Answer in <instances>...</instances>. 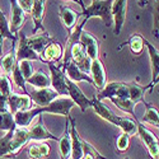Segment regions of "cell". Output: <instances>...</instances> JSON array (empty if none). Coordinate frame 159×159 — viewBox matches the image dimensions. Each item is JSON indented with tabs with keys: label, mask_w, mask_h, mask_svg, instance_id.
<instances>
[{
	"label": "cell",
	"mask_w": 159,
	"mask_h": 159,
	"mask_svg": "<svg viewBox=\"0 0 159 159\" xmlns=\"http://www.w3.org/2000/svg\"><path fill=\"white\" fill-rule=\"evenodd\" d=\"M75 106L73 99L69 96H59L54 101H51L47 106L43 107H34L28 111H19L14 113V122L17 126L22 127H30L32 121L38 116L43 113H50V115H59V116H69L71 108Z\"/></svg>",
	"instance_id": "6da1fadb"
},
{
	"label": "cell",
	"mask_w": 159,
	"mask_h": 159,
	"mask_svg": "<svg viewBox=\"0 0 159 159\" xmlns=\"http://www.w3.org/2000/svg\"><path fill=\"white\" fill-rule=\"evenodd\" d=\"M112 2L113 0H94V2H92V4L89 7H84L83 11L79 13V16L83 17V20L79 24H76L70 31L68 46L79 41V36H80V32L83 31V27L85 25V23L93 17H99L103 20V23L106 24V27H111L113 24V19H112V14H111Z\"/></svg>",
	"instance_id": "7a4b0ae2"
},
{
	"label": "cell",
	"mask_w": 159,
	"mask_h": 159,
	"mask_svg": "<svg viewBox=\"0 0 159 159\" xmlns=\"http://www.w3.org/2000/svg\"><path fill=\"white\" fill-rule=\"evenodd\" d=\"M28 143V127L14 125L0 138V158H16Z\"/></svg>",
	"instance_id": "3957f363"
},
{
	"label": "cell",
	"mask_w": 159,
	"mask_h": 159,
	"mask_svg": "<svg viewBox=\"0 0 159 159\" xmlns=\"http://www.w3.org/2000/svg\"><path fill=\"white\" fill-rule=\"evenodd\" d=\"M138 125V131L136 134L140 138V140L144 143V145L148 148L149 150V155L153 158V159H158L159 157V144H158V138L153 134V132L147 129L143 122H136Z\"/></svg>",
	"instance_id": "277c9868"
},
{
	"label": "cell",
	"mask_w": 159,
	"mask_h": 159,
	"mask_svg": "<svg viewBox=\"0 0 159 159\" xmlns=\"http://www.w3.org/2000/svg\"><path fill=\"white\" fill-rule=\"evenodd\" d=\"M68 51L70 54V57L73 59V61L76 64V66L80 69L83 73L89 74V69H90V62L92 60L89 59V56L87 55L84 46L80 43V41H78L70 46H68Z\"/></svg>",
	"instance_id": "5b68a950"
},
{
	"label": "cell",
	"mask_w": 159,
	"mask_h": 159,
	"mask_svg": "<svg viewBox=\"0 0 159 159\" xmlns=\"http://www.w3.org/2000/svg\"><path fill=\"white\" fill-rule=\"evenodd\" d=\"M127 0H113L111 5V14L113 19V33L118 36L121 33L124 23L126 20Z\"/></svg>",
	"instance_id": "8992f818"
},
{
	"label": "cell",
	"mask_w": 159,
	"mask_h": 159,
	"mask_svg": "<svg viewBox=\"0 0 159 159\" xmlns=\"http://www.w3.org/2000/svg\"><path fill=\"white\" fill-rule=\"evenodd\" d=\"M48 69H50V80H51V88L56 90L59 96H68V84H66V75L60 69L59 66H56L54 62H48Z\"/></svg>",
	"instance_id": "52a82bcc"
},
{
	"label": "cell",
	"mask_w": 159,
	"mask_h": 159,
	"mask_svg": "<svg viewBox=\"0 0 159 159\" xmlns=\"http://www.w3.org/2000/svg\"><path fill=\"white\" fill-rule=\"evenodd\" d=\"M38 122L34 124L33 126L28 127V138L30 141H46V140H55L59 141V138L55 136L54 134H51L48 129L45 126L42 115H38Z\"/></svg>",
	"instance_id": "ba28073f"
},
{
	"label": "cell",
	"mask_w": 159,
	"mask_h": 159,
	"mask_svg": "<svg viewBox=\"0 0 159 159\" xmlns=\"http://www.w3.org/2000/svg\"><path fill=\"white\" fill-rule=\"evenodd\" d=\"M66 84H68V96L73 99V102L76 106H79L82 112H85V110L92 107V99H89L83 93L75 82H71L70 79H68V76H66Z\"/></svg>",
	"instance_id": "9c48e42d"
},
{
	"label": "cell",
	"mask_w": 159,
	"mask_h": 159,
	"mask_svg": "<svg viewBox=\"0 0 159 159\" xmlns=\"http://www.w3.org/2000/svg\"><path fill=\"white\" fill-rule=\"evenodd\" d=\"M8 108L13 115L19 111H28L33 108V101L28 93H11L8 97Z\"/></svg>",
	"instance_id": "30bf717a"
},
{
	"label": "cell",
	"mask_w": 159,
	"mask_h": 159,
	"mask_svg": "<svg viewBox=\"0 0 159 159\" xmlns=\"http://www.w3.org/2000/svg\"><path fill=\"white\" fill-rule=\"evenodd\" d=\"M89 76L92 78V82L96 89L101 90L106 84H107V74L106 69L99 59H94L90 62V69H89Z\"/></svg>",
	"instance_id": "8fae6325"
},
{
	"label": "cell",
	"mask_w": 159,
	"mask_h": 159,
	"mask_svg": "<svg viewBox=\"0 0 159 159\" xmlns=\"http://www.w3.org/2000/svg\"><path fill=\"white\" fill-rule=\"evenodd\" d=\"M144 46H147V51L150 57V66H152V83L149 84V93L153 92V88L158 84V75H159V52L158 48L154 47L147 38H143Z\"/></svg>",
	"instance_id": "7c38bea8"
},
{
	"label": "cell",
	"mask_w": 159,
	"mask_h": 159,
	"mask_svg": "<svg viewBox=\"0 0 159 159\" xmlns=\"http://www.w3.org/2000/svg\"><path fill=\"white\" fill-rule=\"evenodd\" d=\"M17 34H18V48H16L17 61H20V60H39V56L30 47L28 37L24 34V32L19 31Z\"/></svg>",
	"instance_id": "4fadbf2b"
},
{
	"label": "cell",
	"mask_w": 159,
	"mask_h": 159,
	"mask_svg": "<svg viewBox=\"0 0 159 159\" xmlns=\"http://www.w3.org/2000/svg\"><path fill=\"white\" fill-rule=\"evenodd\" d=\"M28 94H30L32 101L38 106V107L47 106L51 101H54L55 98L59 97V93L56 90L52 89L51 87H47V88H34L33 90L28 92Z\"/></svg>",
	"instance_id": "5bb4252c"
},
{
	"label": "cell",
	"mask_w": 159,
	"mask_h": 159,
	"mask_svg": "<svg viewBox=\"0 0 159 159\" xmlns=\"http://www.w3.org/2000/svg\"><path fill=\"white\" fill-rule=\"evenodd\" d=\"M62 71L65 73V75L68 76V79H70L71 82H88L89 84H93L92 82V78L89 76V74L83 73L80 69L76 66V64L73 61V59H68L65 60L64 65H62Z\"/></svg>",
	"instance_id": "9a60e30c"
},
{
	"label": "cell",
	"mask_w": 159,
	"mask_h": 159,
	"mask_svg": "<svg viewBox=\"0 0 159 159\" xmlns=\"http://www.w3.org/2000/svg\"><path fill=\"white\" fill-rule=\"evenodd\" d=\"M25 22V13L23 9L18 5L17 0H10V22H9V28L10 31L17 34Z\"/></svg>",
	"instance_id": "2e32d148"
},
{
	"label": "cell",
	"mask_w": 159,
	"mask_h": 159,
	"mask_svg": "<svg viewBox=\"0 0 159 159\" xmlns=\"http://www.w3.org/2000/svg\"><path fill=\"white\" fill-rule=\"evenodd\" d=\"M69 132H70V139H71V155L70 159H83V147H82V138L79 136L76 131L75 120L69 115Z\"/></svg>",
	"instance_id": "e0dca14e"
},
{
	"label": "cell",
	"mask_w": 159,
	"mask_h": 159,
	"mask_svg": "<svg viewBox=\"0 0 159 159\" xmlns=\"http://www.w3.org/2000/svg\"><path fill=\"white\" fill-rule=\"evenodd\" d=\"M62 54H64V48L62 46L54 39L52 42H50L45 48L43 51L39 54V61H42L45 64H48V62H56L59 61L61 57H62Z\"/></svg>",
	"instance_id": "ac0fdd59"
},
{
	"label": "cell",
	"mask_w": 159,
	"mask_h": 159,
	"mask_svg": "<svg viewBox=\"0 0 159 159\" xmlns=\"http://www.w3.org/2000/svg\"><path fill=\"white\" fill-rule=\"evenodd\" d=\"M79 41H80V43L84 46L85 52L90 60L98 59V56H99V41L93 34H90L89 32H85V31H82L80 36H79Z\"/></svg>",
	"instance_id": "d6986e66"
},
{
	"label": "cell",
	"mask_w": 159,
	"mask_h": 159,
	"mask_svg": "<svg viewBox=\"0 0 159 159\" xmlns=\"http://www.w3.org/2000/svg\"><path fill=\"white\" fill-rule=\"evenodd\" d=\"M92 107L94 108L96 113L101 118H103V120H106L107 122H111L112 125L118 126V124H120V116L115 115L102 101H98L96 97H93V99H92Z\"/></svg>",
	"instance_id": "ffe728a7"
},
{
	"label": "cell",
	"mask_w": 159,
	"mask_h": 159,
	"mask_svg": "<svg viewBox=\"0 0 159 159\" xmlns=\"http://www.w3.org/2000/svg\"><path fill=\"white\" fill-rule=\"evenodd\" d=\"M45 8H46V0H34V4H33L32 10H31L34 33H37L39 30L45 31L43 25H42L43 16H45Z\"/></svg>",
	"instance_id": "44dd1931"
},
{
	"label": "cell",
	"mask_w": 159,
	"mask_h": 159,
	"mask_svg": "<svg viewBox=\"0 0 159 159\" xmlns=\"http://www.w3.org/2000/svg\"><path fill=\"white\" fill-rule=\"evenodd\" d=\"M54 41V38H52L48 32L43 31L41 34H34L32 37H28V45L30 47L36 52V54L39 56V54L43 51V48L50 43Z\"/></svg>",
	"instance_id": "7402d4cb"
},
{
	"label": "cell",
	"mask_w": 159,
	"mask_h": 159,
	"mask_svg": "<svg viewBox=\"0 0 159 159\" xmlns=\"http://www.w3.org/2000/svg\"><path fill=\"white\" fill-rule=\"evenodd\" d=\"M59 152H60V159H70L71 155V139H70V132H69V120L66 116V122H65V131L59 139Z\"/></svg>",
	"instance_id": "603a6c76"
},
{
	"label": "cell",
	"mask_w": 159,
	"mask_h": 159,
	"mask_svg": "<svg viewBox=\"0 0 159 159\" xmlns=\"http://www.w3.org/2000/svg\"><path fill=\"white\" fill-rule=\"evenodd\" d=\"M59 17L62 22V24L66 28L69 30V32L78 24V19H79V13L74 11L71 8L66 7V5H60V11H59Z\"/></svg>",
	"instance_id": "cb8c5ba5"
},
{
	"label": "cell",
	"mask_w": 159,
	"mask_h": 159,
	"mask_svg": "<svg viewBox=\"0 0 159 159\" xmlns=\"http://www.w3.org/2000/svg\"><path fill=\"white\" fill-rule=\"evenodd\" d=\"M51 148L45 141H36L28 148V158L30 159H45L50 155Z\"/></svg>",
	"instance_id": "d4e9b609"
},
{
	"label": "cell",
	"mask_w": 159,
	"mask_h": 159,
	"mask_svg": "<svg viewBox=\"0 0 159 159\" xmlns=\"http://www.w3.org/2000/svg\"><path fill=\"white\" fill-rule=\"evenodd\" d=\"M126 84L129 88V98L132 102H135L136 104L139 102H144V94L147 93V92H149V85L141 87L136 82H129Z\"/></svg>",
	"instance_id": "484cf974"
},
{
	"label": "cell",
	"mask_w": 159,
	"mask_h": 159,
	"mask_svg": "<svg viewBox=\"0 0 159 159\" xmlns=\"http://www.w3.org/2000/svg\"><path fill=\"white\" fill-rule=\"evenodd\" d=\"M124 82H112V83H107L101 90H98V93L94 94V97L98 99V101H103L106 98H112V97H116L120 88L122 87Z\"/></svg>",
	"instance_id": "4316f807"
},
{
	"label": "cell",
	"mask_w": 159,
	"mask_h": 159,
	"mask_svg": "<svg viewBox=\"0 0 159 159\" xmlns=\"http://www.w3.org/2000/svg\"><path fill=\"white\" fill-rule=\"evenodd\" d=\"M25 83H28L30 85H32L34 88H47L51 85L50 76L46 73H43L42 70L33 71V74L25 80Z\"/></svg>",
	"instance_id": "83f0119b"
},
{
	"label": "cell",
	"mask_w": 159,
	"mask_h": 159,
	"mask_svg": "<svg viewBox=\"0 0 159 159\" xmlns=\"http://www.w3.org/2000/svg\"><path fill=\"white\" fill-rule=\"evenodd\" d=\"M143 38H144V37H143L141 34H139V33L132 34L126 42H124L122 45H120L118 50L122 48V47H124V46H126V45H129L132 54L136 55V56H139V55H141V54H143L144 47H145V46H144V42H143Z\"/></svg>",
	"instance_id": "f1b7e54d"
},
{
	"label": "cell",
	"mask_w": 159,
	"mask_h": 159,
	"mask_svg": "<svg viewBox=\"0 0 159 159\" xmlns=\"http://www.w3.org/2000/svg\"><path fill=\"white\" fill-rule=\"evenodd\" d=\"M0 34L3 36V38H8L11 41V46H16V42H18V34H14L10 28H9V22L7 19L5 13L0 9Z\"/></svg>",
	"instance_id": "f546056e"
},
{
	"label": "cell",
	"mask_w": 159,
	"mask_h": 159,
	"mask_svg": "<svg viewBox=\"0 0 159 159\" xmlns=\"http://www.w3.org/2000/svg\"><path fill=\"white\" fill-rule=\"evenodd\" d=\"M110 99H111V102L116 106L117 108H120V110L124 111V112L130 113L132 117L135 118V120H138L136 113L134 112V108H135V106H136L135 102H132L130 98H118V97H112V98H110Z\"/></svg>",
	"instance_id": "4dcf8cb0"
},
{
	"label": "cell",
	"mask_w": 159,
	"mask_h": 159,
	"mask_svg": "<svg viewBox=\"0 0 159 159\" xmlns=\"http://www.w3.org/2000/svg\"><path fill=\"white\" fill-rule=\"evenodd\" d=\"M136 122H138V120H135V118L120 116V124H118L117 127H120L122 130V132L127 134L129 136H134V135H136V131H138Z\"/></svg>",
	"instance_id": "1f68e13d"
},
{
	"label": "cell",
	"mask_w": 159,
	"mask_h": 159,
	"mask_svg": "<svg viewBox=\"0 0 159 159\" xmlns=\"http://www.w3.org/2000/svg\"><path fill=\"white\" fill-rule=\"evenodd\" d=\"M144 106H145V113L141 118L143 122H147V124H150L152 126L154 127H159V124H158V110L152 106L150 103L145 102L144 101Z\"/></svg>",
	"instance_id": "d6a6232c"
},
{
	"label": "cell",
	"mask_w": 159,
	"mask_h": 159,
	"mask_svg": "<svg viewBox=\"0 0 159 159\" xmlns=\"http://www.w3.org/2000/svg\"><path fill=\"white\" fill-rule=\"evenodd\" d=\"M17 62V57H16V46H11V50L9 54H7L4 57H2L0 60V66H2L3 71L9 75L11 74V70H13V66Z\"/></svg>",
	"instance_id": "836d02e7"
},
{
	"label": "cell",
	"mask_w": 159,
	"mask_h": 159,
	"mask_svg": "<svg viewBox=\"0 0 159 159\" xmlns=\"http://www.w3.org/2000/svg\"><path fill=\"white\" fill-rule=\"evenodd\" d=\"M14 125V115L10 111H0V131L7 132Z\"/></svg>",
	"instance_id": "e575fe53"
},
{
	"label": "cell",
	"mask_w": 159,
	"mask_h": 159,
	"mask_svg": "<svg viewBox=\"0 0 159 159\" xmlns=\"http://www.w3.org/2000/svg\"><path fill=\"white\" fill-rule=\"evenodd\" d=\"M11 75H13V82H14V84H16L20 90H23V93H28L27 87H25V79H24L23 75L20 74V71H19V69H18V64H17V62L14 64V66H13Z\"/></svg>",
	"instance_id": "d590c367"
},
{
	"label": "cell",
	"mask_w": 159,
	"mask_h": 159,
	"mask_svg": "<svg viewBox=\"0 0 159 159\" xmlns=\"http://www.w3.org/2000/svg\"><path fill=\"white\" fill-rule=\"evenodd\" d=\"M0 93L7 98L13 93L11 82L5 73H0Z\"/></svg>",
	"instance_id": "8d00e7d4"
},
{
	"label": "cell",
	"mask_w": 159,
	"mask_h": 159,
	"mask_svg": "<svg viewBox=\"0 0 159 159\" xmlns=\"http://www.w3.org/2000/svg\"><path fill=\"white\" fill-rule=\"evenodd\" d=\"M18 64V69L20 71V74L23 75V78L27 80V79L33 74V65L31 62V60H20V61H17Z\"/></svg>",
	"instance_id": "74e56055"
},
{
	"label": "cell",
	"mask_w": 159,
	"mask_h": 159,
	"mask_svg": "<svg viewBox=\"0 0 159 159\" xmlns=\"http://www.w3.org/2000/svg\"><path fill=\"white\" fill-rule=\"evenodd\" d=\"M116 148H117V150L120 153L127 152L129 148H130V136L127 134H125V132H121V134L117 136Z\"/></svg>",
	"instance_id": "f35d334b"
},
{
	"label": "cell",
	"mask_w": 159,
	"mask_h": 159,
	"mask_svg": "<svg viewBox=\"0 0 159 159\" xmlns=\"http://www.w3.org/2000/svg\"><path fill=\"white\" fill-rule=\"evenodd\" d=\"M82 147H83V154H89L92 155L94 159H108V158H106L103 157L93 145H90L88 141H85L84 139H82Z\"/></svg>",
	"instance_id": "ab89813d"
},
{
	"label": "cell",
	"mask_w": 159,
	"mask_h": 159,
	"mask_svg": "<svg viewBox=\"0 0 159 159\" xmlns=\"http://www.w3.org/2000/svg\"><path fill=\"white\" fill-rule=\"evenodd\" d=\"M17 2H18V5L23 9L24 13H31L32 7L34 4V0H17Z\"/></svg>",
	"instance_id": "60d3db41"
},
{
	"label": "cell",
	"mask_w": 159,
	"mask_h": 159,
	"mask_svg": "<svg viewBox=\"0 0 159 159\" xmlns=\"http://www.w3.org/2000/svg\"><path fill=\"white\" fill-rule=\"evenodd\" d=\"M0 111H9L8 108V98L0 93Z\"/></svg>",
	"instance_id": "b9f144b4"
},
{
	"label": "cell",
	"mask_w": 159,
	"mask_h": 159,
	"mask_svg": "<svg viewBox=\"0 0 159 159\" xmlns=\"http://www.w3.org/2000/svg\"><path fill=\"white\" fill-rule=\"evenodd\" d=\"M138 4H139L140 8H145V7L149 5V2L148 0H138Z\"/></svg>",
	"instance_id": "7bdbcfd3"
},
{
	"label": "cell",
	"mask_w": 159,
	"mask_h": 159,
	"mask_svg": "<svg viewBox=\"0 0 159 159\" xmlns=\"http://www.w3.org/2000/svg\"><path fill=\"white\" fill-rule=\"evenodd\" d=\"M3 43H4V38L0 34V56H3Z\"/></svg>",
	"instance_id": "ee69618b"
},
{
	"label": "cell",
	"mask_w": 159,
	"mask_h": 159,
	"mask_svg": "<svg viewBox=\"0 0 159 159\" xmlns=\"http://www.w3.org/2000/svg\"><path fill=\"white\" fill-rule=\"evenodd\" d=\"M76 2H78V4H79V5L82 7V9L85 7V5H84V3H83V0H76Z\"/></svg>",
	"instance_id": "f6af8a7d"
},
{
	"label": "cell",
	"mask_w": 159,
	"mask_h": 159,
	"mask_svg": "<svg viewBox=\"0 0 159 159\" xmlns=\"http://www.w3.org/2000/svg\"><path fill=\"white\" fill-rule=\"evenodd\" d=\"M65 2H76V0H65ZM78 3V2H76Z\"/></svg>",
	"instance_id": "bcb514c9"
},
{
	"label": "cell",
	"mask_w": 159,
	"mask_h": 159,
	"mask_svg": "<svg viewBox=\"0 0 159 159\" xmlns=\"http://www.w3.org/2000/svg\"><path fill=\"white\" fill-rule=\"evenodd\" d=\"M148 159H153V158H152V157H150V155H148Z\"/></svg>",
	"instance_id": "7dc6e473"
},
{
	"label": "cell",
	"mask_w": 159,
	"mask_h": 159,
	"mask_svg": "<svg viewBox=\"0 0 159 159\" xmlns=\"http://www.w3.org/2000/svg\"><path fill=\"white\" fill-rule=\"evenodd\" d=\"M124 159H129V157H126V158H124Z\"/></svg>",
	"instance_id": "c3c4849f"
},
{
	"label": "cell",
	"mask_w": 159,
	"mask_h": 159,
	"mask_svg": "<svg viewBox=\"0 0 159 159\" xmlns=\"http://www.w3.org/2000/svg\"><path fill=\"white\" fill-rule=\"evenodd\" d=\"M155 3H158V0H155Z\"/></svg>",
	"instance_id": "681fc988"
},
{
	"label": "cell",
	"mask_w": 159,
	"mask_h": 159,
	"mask_svg": "<svg viewBox=\"0 0 159 159\" xmlns=\"http://www.w3.org/2000/svg\"><path fill=\"white\" fill-rule=\"evenodd\" d=\"M92 2H94V0H92Z\"/></svg>",
	"instance_id": "f907efd6"
}]
</instances>
